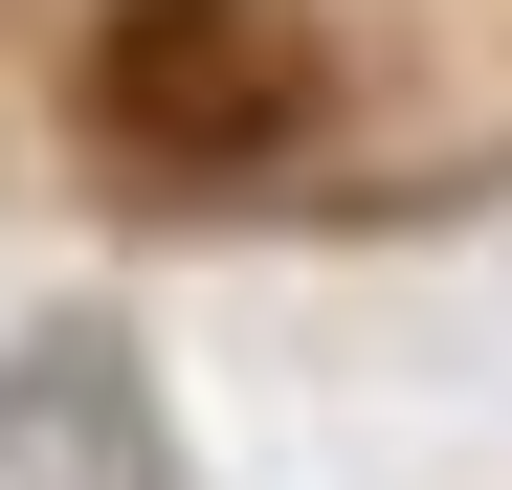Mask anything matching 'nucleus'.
<instances>
[{
  "mask_svg": "<svg viewBox=\"0 0 512 490\" xmlns=\"http://www.w3.org/2000/svg\"><path fill=\"white\" fill-rule=\"evenodd\" d=\"M312 23L290 0H112L90 23V134L134 156V179H268V156L312 134Z\"/></svg>",
  "mask_w": 512,
  "mask_h": 490,
  "instance_id": "obj_1",
  "label": "nucleus"
}]
</instances>
